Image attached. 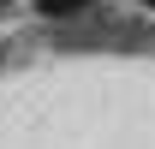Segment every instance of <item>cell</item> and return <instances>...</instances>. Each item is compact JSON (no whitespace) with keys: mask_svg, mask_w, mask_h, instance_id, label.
<instances>
[{"mask_svg":"<svg viewBox=\"0 0 155 149\" xmlns=\"http://www.w3.org/2000/svg\"><path fill=\"white\" fill-rule=\"evenodd\" d=\"M78 6H90V0H42V12H78Z\"/></svg>","mask_w":155,"mask_h":149,"instance_id":"1","label":"cell"}]
</instances>
